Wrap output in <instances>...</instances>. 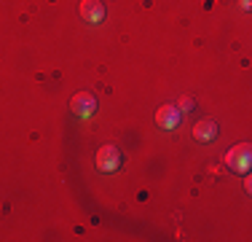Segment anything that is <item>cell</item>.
Wrapping results in <instances>:
<instances>
[{"label":"cell","mask_w":252,"mask_h":242,"mask_svg":"<svg viewBox=\"0 0 252 242\" xmlns=\"http://www.w3.org/2000/svg\"><path fill=\"white\" fill-rule=\"evenodd\" d=\"M225 164L231 167L233 172L247 175L250 167H252V145H250V143H239V145H233V148H228Z\"/></svg>","instance_id":"1"},{"label":"cell","mask_w":252,"mask_h":242,"mask_svg":"<svg viewBox=\"0 0 252 242\" xmlns=\"http://www.w3.org/2000/svg\"><path fill=\"white\" fill-rule=\"evenodd\" d=\"M70 108H73V113L78 119H92L94 113H97V97L92 92H75L73 100H70Z\"/></svg>","instance_id":"2"},{"label":"cell","mask_w":252,"mask_h":242,"mask_svg":"<svg viewBox=\"0 0 252 242\" xmlns=\"http://www.w3.org/2000/svg\"><path fill=\"white\" fill-rule=\"evenodd\" d=\"M97 169L99 172H116L118 167H121V151L116 148V145H102V148L97 151Z\"/></svg>","instance_id":"3"},{"label":"cell","mask_w":252,"mask_h":242,"mask_svg":"<svg viewBox=\"0 0 252 242\" xmlns=\"http://www.w3.org/2000/svg\"><path fill=\"white\" fill-rule=\"evenodd\" d=\"M180 119H183V113L177 111V105H161L158 111H156V124H158L161 129H166V132L177 129Z\"/></svg>","instance_id":"4"},{"label":"cell","mask_w":252,"mask_h":242,"mask_svg":"<svg viewBox=\"0 0 252 242\" xmlns=\"http://www.w3.org/2000/svg\"><path fill=\"white\" fill-rule=\"evenodd\" d=\"M78 11H81L83 22H89V24H99L105 19V5H102V0H81Z\"/></svg>","instance_id":"5"},{"label":"cell","mask_w":252,"mask_h":242,"mask_svg":"<svg viewBox=\"0 0 252 242\" xmlns=\"http://www.w3.org/2000/svg\"><path fill=\"white\" fill-rule=\"evenodd\" d=\"M215 137H218V124H215V119H201L193 124V140L212 143Z\"/></svg>","instance_id":"6"},{"label":"cell","mask_w":252,"mask_h":242,"mask_svg":"<svg viewBox=\"0 0 252 242\" xmlns=\"http://www.w3.org/2000/svg\"><path fill=\"white\" fill-rule=\"evenodd\" d=\"M190 108H193V100H190V97H183V100L177 102V111H180V113L190 111Z\"/></svg>","instance_id":"7"},{"label":"cell","mask_w":252,"mask_h":242,"mask_svg":"<svg viewBox=\"0 0 252 242\" xmlns=\"http://www.w3.org/2000/svg\"><path fill=\"white\" fill-rule=\"evenodd\" d=\"M239 5H242L244 11H250L252 8V0H239Z\"/></svg>","instance_id":"8"}]
</instances>
